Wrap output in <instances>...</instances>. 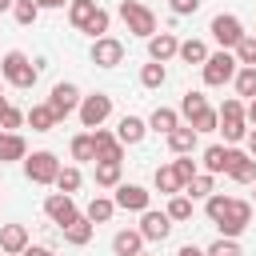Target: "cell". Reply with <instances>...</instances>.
<instances>
[{"mask_svg":"<svg viewBox=\"0 0 256 256\" xmlns=\"http://www.w3.org/2000/svg\"><path fill=\"white\" fill-rule=\"evenodd\" d=\"M0 76H4L12 88H24V92H28V88L40 80V64H32L24 52L12 48V52H4V60H0Z\"/></svg>","mask_w":256,"mask_h":256,"instance_id":"cell-1","label":"cell"},{"mask_svg":"<svg viewBox=\"0 0 256 256\" xmlns=\"http://www.w3.org/2000/svg\"><path fill=\"white\" fill-rule=\"evenodd\" d=\"M200 68H204V84H208V88H220V84L236 80L240 60H236V52H232V48H220V52H208V60H204Z\"/></svg>","mask_w":256,"mask_h":256,"instance_id":"cell-2","label":"cell"},{"mask_svg":"<svg viewBox=\"0 0 256 256\" xmlns=\"http://www.w3.org/2000/svg\"><path fill=\"white\" fill-rule=\"evenodd\" d=\"M120 20L128 24V32L132 36H156V12L152 8H144L140 0H120Z\"/></svg>","mask_w":256,"mask_h":256,"instance_id":"cell-3","label":"cell"},{"mask_svg":"<svg viewBox=\"0 0 256 256\" xmlns=\"http://www.w3.org/2000/svg\"><path fill=\"white\" fill-rule=\"evenodd\" d=\"M24 176L32 180V184H56V176H60V160L52 156V152H32V156H24Z\"/></svg>","mask_w":256,"mask_h":256,"instance_id":"cell-4","label":"cell"},{"mask_svg":"<svg viewBox=\"0 0 256 256\" xmlns=\"http://www.w3.org/2000/svg\"><path fill=\"white\" fill-rule=\"evenodd\" d=\"M248 224H252V204H248V200H228V208H224L220 220H216L220 236H232V240H236Z\"/></svg>","mask_w":256,"mask_h":256,"instance_id":"cell-5","label":"cell"},{"mask_svg":"<svg viewBox=\"0 0 256 256\" xmlns=\"http://www.w3.org/2000/svg\"><path fill=\"white\" fill-rule=\"evenodd\" d=\"M76 112H80V124H84V128H100V124L112 116V96H108V92H92V96L80 100Z\"/></svg>","mask_w":256,"mask_h":256,"instance_id":"cell-6","label":"cell"},{"mask_svg":"<svg viewBox=\"0 0 256 256\" xmlns=\"http://www.w3.org/2000/svg\"><path fill=\"white\" fill-rule=\"evenodd\" d=\"M212 36H216V44L220 48H236L248 32H244V24H240V16H232V12H220V16H212V28H208Z\"/></svg>","mask_w":256,"mask_h":256,"instance_id":"cell-7","label":"cell"},{"mask_svg":"<svg viewBox=\"0 0 256 256\" xmlns=\"http://www.w3.org/2000/svg\"><path fill=\"white\" fill-rule=\"evenodd\" d=\"M80 88L76 84H68V80H60L56 88H52V96H48V108L56 112V120H64V116H72L76 108H80Z\"/></svg>","mask_w":256,"mask_h":256,"instance_id":"cell-8","label":"cell"},{"mask_svg":"<svg viewBox=\"0 0 256 256\" xmlns=\"http://www.w3.org/2000/svg\"><path fill=\"white\" fill-rule=\"evenodd\" d=\"M44 212H48V220L60 224V228H68V224L80 216V208H76V200H72L68 192H52V196L44 200Z\"/></svg>","mask_w":256,"mask_h":256,"instance_id":"cell-9","label":"cell"},{"mask_svg":"<svg viewBox=\"0 0 256 256\" xmlns=\"http://www.w3.org/2000/svg\"><path fill=\"white\" fill-rule=\"evenodd\" d=\"M120 60H124V44H120L116 36L92 40V64H96V68H116Z\"/></svg>","mask_w":256,"mask_h":256,"instance_id":"cell-10","label":"cell"},{"mask_svg":"<svg viewBox=\"0 0 256 256\" xmlns=\"http://www.w3.org/2000/svg\"><path fill=\"white\" fill-rule=\"evenodd\" d=\"M140 232H144V240H168V232H172V216H168V212H152V208H144V212H140Z\"/></svg>","mask_w":256,"mask_h":256,"instance_id":"cell-11","label":"cell"},{"mask_svg":"<svg viewBox=\"0 0 256 256\" xmlns=\"http://www.w3.org/2000/svg\"><path fill=\"white\" fill-rule=\"evenodd\" d=\"M148 196L152 192H144L140 184H116V208H124V212H144L148 208Z\"/></svg>","mask_w":256,"mask_h":256,"instance_id":"cell-12","label":"cell"},{"mask_svg":"<svg viewBox=\"0 0 256 256\" xmlns=\"http://www.w3.org/2000/svg\"><path fill=\"white\" fill-rule=\"evenodd\" d=\"M92 140H96V160H124V144H120L116 132L92 128Z\"/></svg>","mask_w":256,"mask_h":256,"instance_id":"cell-13","label":"cell"},{"mask_svg":"<svg viewBox=\"0 0 256 256\" xmlns=\"http://www.w3.org/2000/svg\"><path fill=\"white\" fill-rule=\"evenodd\" d=\"M228 176L236 180V184H252L256 180V156H248V152H228Z\"/></svg>","mask_w":256,"mask_h":256,"instance_id":"cell-14","label":"cell"},{"mask_svg":"<svg viewBox=\"0 0 256 256\" xmlns=\"http://www.w3.org/2000/svg\"><path fill=\"white\" fill-rule=\"evenodd\" d=\"M180 52V40L172 36V32H156V36H148V60H172Z\"/></svg>","mask_w":256,"mask_h":256,"instance_id":"cell-15","label":"cell"},{"mask_svg":"<svg viewBox=\"0 0 256 256\" xmlns=\"http://www.w3.org/2000/svg\"><path fill=\"white\" fill-rule=\"evenodd\" d=\"M112 252H116V256H136V252H144V232H140V228L116 232V236H112Z\"/></svg>","mask_w":256,"mask_h":256,"instance_id":"cell-16","label":"cell"},{"mask_svg":"<svg viewBox=\"0 0 256 256\" xmlns=\"http://www.w3.org/2000/svg\"><path fill=\"white\" fill-rule=\"evenodd\" d=\"M24 248H28V228L24 224H4L0 228V252H16L20 256Z\"/></svg>","mask_w":256,"mask_h":256,"instance_id":"cell-17","label":"cell"},{"mask_svg":"<svg viewBox=\"0 0 256 256\" xmlns=\"http://www.w3.org/2000/svg\"><path fill=\"white\" fill-rule=\"evenodd\" d=\"M28 156V144L20 132H0V164H12V160H24Z\"/></svg>","mask_w":256,"mask_h":256,"instance_id":"cell-18","label":"cell"},{"mask_svg":"<svg viewBox=\"0 0 256 256\" xmlns=\"http://www.w3.org/2000/svg\"><path fill=\"white\" fill-rule=\"evenodd\" d=\"M144 132H148V124H144L140 116H120V124H116L120 144H140V140H144Z\"/></svg>","mask_w":256,"mask_h":256,"instance_id":"cell-19","label":"cell"},{"mask_svg":"<svg viewBox=\"0 0 256 256\" xmlns=\"http://www.w3.org/2000/svg\"><path fill=\"white\" fill-rule=\"evenodd\" d=\"M196 136H200V132H196L192 124H180V128H172V132H168V148H172L176 156H184V152H192V148H196Z\"/></svg>","mask_w":256,"mask_h":256,"instance_id":"cell-20","label":"cell"},{"mask_svg":"<svg viewBox=\"0 0 256 256\" xmlns=\"http://www.w3.org/2000/svg\"><path fill=\"white\" fill-rule=\"evenodd\" d=\"M92 228H96V224H92L88 216H76V220H72L68 228H60V232H64V240H68L72 248H84V244L92 240Z\"/></svg>","mask_w":256,"mask_h":256,"instance_id":"cell-21","label":"cell"},{"mask_svg":"<svg viewBox=\"0 0 256 256\" xmlns=\"http://www.w3.org/2000/svg\"><path fill=\"white\" fill-rule=\"evenodd\" d=\"M28 124H32V132H52L60 120H56V112H52L48 104H32V108H28Z\"/></svg>","mask_w":256,"mask_h":256,"instance_id":"cell-22","label":"cell"},{"mask_svg":"<svg viewBox=\"0 0 256 256\" xmlns=\"http://www.w3.org/2000/svg\"><path fill=\"white\" fill-rule=\"evenodd\" d=\"M112 212H116V200H108V196H92L88 208H84V216H88L92 224H108Z\"/></svg>","mask_w":256,"mask_h":256,"instance_id":"cell-23","label":"cell"},{"mask_svg":"<svg viewBox=\"0 0 256 256\" xmlns=\"http://www.w3.org/2000/svg\"><path fill=\"white\" fill-rule=\"evenodd\" d=\"M228 152L232 148H224V144H208L204 148V172H228Z\"/></svg>","mask_w":256,"mask_h":256,"instance_id":"cell-24","label":"cell"},{"mask_svg":"<svg viewBox=\"0 0 256 256\" xmlns=\"http://www.w3.org/2000/svg\"><path fill=\"white\" fill-rule=\"evenodd\" d=\"M156 188H160L164 196H176V192H184V180L176 176L172 164H160V168H156Z\"/></svg>","mask_w":256,"mask_h":256,"instance_id":"cell-25","label":"cell"},{"mask_svg":"<svg viewBox=\"0 0 256 256\" xmlns=\"http://www.w3.org/2000/svg\"><path fill=\"white\" fill-rule=\"evenodd\" d=\"M96 8H100L96 0H68V20H72V24L84 32V24L96 16Z\"/></svg>","mask_w":256,"mask_h":256,"instance_id":"cell-26","label":"cell"},{"mask_svg":"<svg viewBox=\"0 0 256 256\" xmlns=\"http://www.w3.org/2000/svg\"><path fill=\"white\" fill-rule=\"evenodd\" d=\"M184 64H204L208 60V44L204 40H180V52H176Z\"/></svg>","mask_w":256,"mask_h":256,"instance_id":"cell-27","label":"cell"},{"mask_svg":"<svg viewBox=\"0 0 256 256\" xmlns=\"http://www.w3.org/2000/svg\"><path fill=\"white\" fill-rule=\"evenodd\" d=\"M96 184L100 188H116L120 184V160H96Z\"/></svg>","mask_w":256,"mask_h":256,"instance_id":"cell-28","label":"cell"},{"mask_svg":"<svg viewBox=\"0 0 256 256\" xmlns=\"http://www.w3.org/2000/svg\"><path fill=\"white\" fill-rule=\"evenodd\" d=\"M148 124H152L156 132H164V136H168L172 128H180V112H176V108H156Z\"/></svg>","mask_w":256,"mask_h":256,"instance_id":"cell-29","label":"cell"},{"mask_svg":"<svg viewBox=\"0 0 256 256\" xmlns=\"http://www.w3.org/2000/svg\"><path fill=\"white\" fill-rule=\"evenodd\" d=\"M184 196H192V200L204 196V200H208V196H212V172H196V176L184 184Z\"/></svg>","mask_w":256,"mask_h":256,"instance_id":"cell-30","label":"cell"},{"mask_svg":"<svg viewBox=\"0 0 256 256\" xmlns=\"http://www.w3.org/2000/svg\"><path fill=\"white\" fill-rule=\"evenodd\" d=\"M188 124H192V128H196V132H216V128H220V112H216V108H208V104H204V108H200V112H196V116H192V120H188Z\"/></svg>","mask_w":256,"mask_h":256,"instance_id":"cell-31","label":"cell"},{"mask_svg":"<svg viewBox=\"0 0 256 256\" xmlns=\"http://www.w3.org/2000/svg\"><path fill=\"white\" fill-rule=\"evenodd\" d=\"M72 160H96V140H92V132L72 136Z\"/></svg>","mask_w":256,"mask_h":256,"instance_id":"cell-32","label":"cell"},{"mask_svg":"<svg viewBox=\"0 0 256 256\" xmlns=\"http://www.w3.org/2000/svg\"><path fill=\"white\" fill-rule=\"evenodd\" d=\"M12 16H16V24H24V28H28V24H36L40 4H36V0H16V4H12Z\"/></svg>","mask_w":256,"mask_h":256,"instance_id":"cell-33","label":"cell"},{"mask_svg":"<svg viewBox=\"0 0 256 256\" xmlns=\"http://www.w3.org/2000/svg\"><path fill=\"white\" fill-rule=\"evenodd\" d=\"M164 76H168V72H164V64H160V60H152V64H144V68H140V84H144V88H160V84H164Z\"/></svg>","mask_w":256,"mask_h":256,"instance_id":"cell-34","label":"cell"},{"mask_svg":"<svg viewBox=\"0 0 256 256\" xmlns=\"http://www.w3.org/2000/svg\"><path fill=\"white\" fill-rule=\"evenodd\" d=\"M216 132H224V140L228 144H240L244 136H248V120H220V128Z\"/></svg>","mask_w":256,"mask_h":256,"instance_id":"cell-35","label":"cell"},{"mask_svg":"<svg viewBox=\"0 0 256 256\" xmlns=\"http://www.w3.org/2000/svg\"><path fill=\"white\" fill-rule=\"evenodd\" d=\"M80 180H84V176H80V168H76V164H68V168H60V176H56V188L72 196V192L80 188Z\"/></svg>","mask_w":256,"mask_h":256,"instance_id":"cell-36","label":"cell"},{"mask_svg":"<svg viewBox=\"0 0 256 256\" xmlns=\"http://www.w3.org/2000/svg\"><path fill=\"white\" fill-rule=\"evenodd\" d=\"M168 216H172V220H192V196L176 192V196L168 200Z\"/></svg>","mask_w":256,"mask_h":256,"instance_id":"cell-37","label":"cell"},{"mask_svg":"<svg viewBox=\"0 0 256 256\" xmlns=\"http://www.w3.org/2000/svg\"><path fill=\"white\" fill-rule=\"evenodd\" d=\"M236 60H240V68H256V36H244L236 48Z\"/></svg>","mask_w":256,"mask_h":256,"instance_id":"cell-38","label":"cell"},{"mask_svg":"<svg viewBox=\"0 0 256 256\" xmlns=\"http://www.w3.org/2000/svg\"><path fill=\"white\" fill-rule=\"evenodd\" d=\"M204 104H208V100H204V92H184V96H180V116H184V120H192Z\"/></svg>","mask_w":256,"mask_h":256,"instance_id":"cell-39","label":"cell"},{"mask_svg":"<svg viewBox=\"0 0 256 256\" xmlns=\"http://www.w3.org/2000/svg\"><path fill=\"white\" fill-rule=\"evenodd\" d=\"M236 92L248 96V100L256 96V68H240V72H236Z\"/></svg>","mask_w":256,"mask_h":256,"instance_id":"cell-40","label":"cell"},{"mask_svg":"<svg viewBox=\"0 0 256 256\" xmlns=\"http://www.w3.org/2000/svg\"><path fill=\"white\" fill-rule=\"evenodd\" d=\"M204 252H208V256H244V252H240V244H236L232 236H220V240H216V244H208Z\"/></svg>","mask_w":256,"mask_h":256,"instance_id":"cell-41","label":"cell"},{"mask_svg":"<svg viewBox=\"0 0 256 256\" xmlns=\"http://www.w3.org/2000/svg\"><path fill=\"white\" fill-rule=\"evenodd\" d=\"M84 32H88L92 40H100V36H108V12H104V8H96V16H92V20L84 24Z\"/></svg>","mask_w":256,"mask_h":256,"instance_id":"cell-42","label":"cell"},{"mask_svg":"<svg viewBox=\"0 0 256 256\" xmlns=\"http://www.w3.org/2000/svg\"><path fill=\"white\" fill-rule=\"evenodd\" d=\"M216 112H220V120H248V116H244V104H240V96H228V100H224Z\"/></svg>","mask_w":256,"mask_h":256,"instance_id":"cell-43","label":"cell"},{"mask_svg":"<svg viewBox=\"0 0 256 256\" xmlns=\"http://www.w3.org/2000/svg\"><path fill=\"white\" fill-rule=\"evenodd\" d=\"M172 168H176V176H180L184 184H188V180H192V176L200 172V168H196V160H192V152H184L180 160H172Z\"/></svg>","mask_w":256,"mask_h":256,"instance_id":"cell-44","label":"cell"},{"mask_svg":"<svg viewBox=\"0 0 256 256\" xmlns=\"http://www.w3.org/2000/svg\"><path fill=\"white\" fill-rule=\"evenodd\" d=\"M228 200H232V196H220V192H212V196H208V204H204V212H208V220H212V224L220 220V212L228 208Z\"/></svg>","mask_w":256,"mask_h":256,"instance_id":"cell-45","label":"cell"},{"mask_svg":"<svg viewBox=\"0 0 256 256\" xmlns=\"http://www.w3.org/2000/svg\"><path fill=\"white\" fill-rule=\"evenodd\" d=\"M24 120H28V116H24V112H20V108H8V112H4V116H0V128H4V132H16V128H20V124H24Z\"/></svg>","mask_w":256,"mask_h":256,"instance_id":"cell-46","label":"cell"},{"mask_svg":"<svg viewBox=\"0 0 256 256\" xmlns=\"http://www.w3.org/2000/svg\"><path fill=\"white\" fill-rule=\"evenodd\" d=\"M168 4H172V12H176V16H192V12L200 8V0H168Z\"/></svg>","mask_w":256,"mask_h":256,"instance_id":"cell-47","label":"cell"},{"mask_svg":"<svg viewBox=\"0 0 256 256\" xmlns=\"http://www.w3.org/2000/svg\"><path fill=\"white\" fill-rule=\"evenodd\" d=\"M20 256H56V252H52V248H44V244H28Z\"/></svg>","mask_w":256,"mask_h":256,"instance_id":"cell-48","label":"cell"},{"mask_svg":"<svg viewBox=\"0 0 256 256\" xmlns=\"http://www.w3.org/2000/svg\"><path fill=\"white\" fill-rule=\"evenodd\" d=\"M176 256H208V252H204V248H196V244H184Z\"/></svg>","mask_w":256,"mask_h":256,"instance_id":"cell-49","label":"cell"},{"mask_svg":"<svg viewBox=\"0 0 256 256\" xmlns=\"http://www.w3.org/2000/svg\"><path fill=\"white\" fill-rule=\"evenodd\" d=\"M244 144H248V156H256V128H248V136H244Z\"/></svg>","mask_w":256,"mask_h":256,"instance_id":"cell-50","label":"cell"},{"mask_svg":"<svg viewBox=\"0 0 256 256\" xmlns=\"http://www.w3.org/2000/svg\"><path fill=\"white\" fill-rule=\"evenodd\" d=\"M244 116H248V124H252V128H256V96H252V100H248V108H244Z\"/></svg>","mask_w":256,"mask_h":256,"instance_id":"cell-51","label":"cell"},{"mask_svg":"<svg viewBox=\"0 0 256 256\" xmlns=\"http://www.w3.org/2000/svg\"><path fill=\"white\" fill-rule=\"evenodd\" d=\"M36 4H40V8H64L68 0H36Z\"/></svg>","mask_w":256,"mask_h":256,"instance_id":"cell-52","label":"cell"},{"mask_svg":"<svg viewBox=\"0 0 256 256\" xmlns=\"http://www.w3.org/2000/svg\"><path fill=\"white\" fill-rule=\"evenodd\" d=\"M8 108H12V104H8V100H4V96H0V116H4V112H8Z\"/></svg>","mask_w":256,"mask_h":256,"instance_id":"cell-53","label":"cell"},{"mask_svg":"<svg viewBox=\"0 0 256 256\" xmlns=\"http://www.w3.org/2000/svg\"><path fill=\"white\" fill-rule=\"evenodd\" d=\"M4 256H16V252H4Z\"/></svg>","mask_w":256,"mask_h":256,"instance_id":"cell-54","label":"cell"},{"mask_svg":"<svg viewBox=\"0 0 256 256\" xmlns=\"http://www.w3.org/2000/svg\"><path fill=\"white\" fill-rule=\"evenodd\" d=\"M136 256H148V252H136Z\"/></svg>","mask_w":256,"mask_h":256,"instance_id":"cell-55","label":"cell"},{"mask_svg":"<svg viewBox=\"0 0 256 256\" xmlns=\"http://www.w3.org/2000/svg\"><path fill=\"white\" fill-rule=\"evenodd\" d=\"M0 84H4V76H0Z\"/></svg>","mask_w":256,"mask_h":256,"instance_id":"cell-56","label":"cell"},{"mask_svg":"<svg viewBox=\"0 0 256 256\" xmlns=\"http://www.w3.org/2000/svg\"><path fill=\"white\" fill-rule=\"evenodd\" d=\"M0 60H4V56H0Z\"/></svg>","mask_w":256,"mask_h":256,"instance_id":"cell-57","label":"cell"}]
</instances>
